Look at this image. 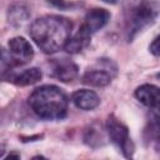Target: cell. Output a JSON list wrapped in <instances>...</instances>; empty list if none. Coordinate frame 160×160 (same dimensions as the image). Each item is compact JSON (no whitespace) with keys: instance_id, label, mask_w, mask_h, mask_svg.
<instances>
[{"instance_id":"cell-1","label":"cell","mask_w":160,"mask_h":160,"mask_svg":"<svg viewBox=\"0 0 160 160\" xmlns=\"http://www.w3.org/2000/svg\"><path fill=\"white\" fill-rule=\"evenodd\" d=\"M72 22L59 15H45L36 19L30 26V36L46 54H54L65 48L71 38Z\"/></svg>"},{"instance_id":"cell-2","label":"cell","mask_w":160,"mask_h":160,"mask_svg":"<svg viewBox=\"0 0 160 160\" xmlns=\"http://www.w3.org/2000/svg\"><path fill=\"white\" fill-rule=\"evenodd\" d=\"M36 116L44 120H61L68 114V96L55 85L36 88L28 100Z\"/></svg>"},{"instance_id":"cell-3","label":"cell","mask_w":160,"mask_h":160,"mask_svg":"<svg viewBox=\"0 0 160 160\" xmlns=\"http://www.w3.org/2000/svg\"><path fill=\"white\" fill-rule=\"evenodd\" d=\"M158 14L159 6L156 2L142 1L131 6L130 10L126 11L125 16V30L129 41H131L136 34L151 25L155 21Z\"/></svg>"},{"instance_id":"cell-4","label":"cell","mask_w":160,"mask_h":160,"mask_svg":"<svg viewBox=\"0 0 160 160\" xmlns=\"http://www.w3.org/2000/svg\"><path fill=\"white\" fill-rule=\"evenodd\" d=\"M105 128L110 141L121 151V154L128 160H132L135 146L129 135L128 126L124 122H121L115 115H110L108 116Z\"/></svg>"},{"instance_id":"cell-5","label":"cell","mask_w":160,"mask_h":160,"mask_svg":"<svg viewBox=\"0 0 160 160\" xmlns=\"http://www.w3.org/2000/svg\"><path fill=\"white\" fill-rule=\"evenodd\" d=\"M8 52L6 50L2 51V68H5L6 64L9 68L25 65L34 56L32 46L26 39L21 36L10 39L8 42Z\"/></svg>"},{"instance_id":"cell-6","label":"cell","mask_w":160,"mask_h":160,"mask_svg":"<svg viewBox=\"0 0 160 160\" xmlns=\"http://www.w3.org/2000/svg\"><path fill=\"white\" fill-rule=\"evenodd\" d=\"M116 75V65L109 59H99L96 65L85 71L81 80L84 84L102 88L111 82Z\"/></svg>"},{"instance_id":"cell-7","label":"cell","mask_w":160,"mask_h":160,"mask_svg":"<svg viewBox=\"0 0 160 160\" xmlns=\"http://www.w3.org/2000/svg\"><path fill=\"white\" fill-rule=\"evenodd\" d=\"M78 65L68 59H56L50 62V75L62 82L72 81L78 76Z\"/></svg>"},{"instance_id":"cell-8","label":"cell","mask_w":160,"mask_h":160,"mask_svg":"<svg viewBox=\"0 0 160 160\" xmlns=\"http://www.w3.org/2000/svg\"><path fill=\"white\" fill-rule=\"evenodd\" d=\"M110 20V12L106 9H91L86 15L82 26H85L91 34L104 28Z\"/></svg>"},{"instance_id":"cell-9","label":"cell","mask_w":160,"mask_h":160,"mask_svg":"<svg viewBox=\"0 0 160 160\" xmlns=\"http://www.w3.org/2000/svg\"><path fill=\"white\" fill-rule=\"evenodd\" d=\"M71 101L74 102L76 108L81 110H86V111L95 109L100 104V99L96 95V92H94L92 90H88V89L76 90L71 95Z\"/></svg>"},{"instance_id":"cell-10","label":"cell","mask_w":160,"mask_h":160,"mask_svg":"<svg viewBox=\"0 0 160 160\" xmlns=\"http://www.w3.org/2000/svg\"><path fill=\"white\" fill-rule=\"evenodd\" d=\"M135 98L142 105L154 108L160 102V88L152 84L140 85L135 90Z\"/></svg>"},{"instance_id":"cell-11","label":"cell","mask_w":160,"mask_h":160,"mask_svg":"<svg viewBox=\"0 0 160 160\" xmlns=\"http://www.w3.org/2000/svg\"><path fill=\"white\" fill-rule=\"evenodd\" d=\"M90 39H91V32L85 28V26H80L79 31L69 39L68 44L65 45V50L70 54H76L82 51L89 44H90Z\"/></svg>"},{"instance_id":"cell-12","label":"cell","mask_w":160,"mask_h":160,"mask_svg":"<svg viewBox=\"0 0 160 160\" xmlns=\"http://www.w3.org/2000/svg\"><path fill=\"white\" fill-rule=\"evenodd\" d=\"M41 76H42V74H41L40 69L30 68V69H26V70H24L21 72L11 74L6 79H8V81H11L15 85L28 86V85H32V84L38 82L39 80H41Z\"/></svg>"},{"instance_id":"cell-13","label":"cell","mask_w":160,"mask_h":160,"mask_svg":"<svg viewBox=\"0 0 160 160\" xmlns=\"http://www.w3.org/2000/svg\"><path fill=\"white\" fill-rule=\"evenodd\" d=\"M29 18L28 8L20 4L12 5L8 11V20L14 26H20L25 22V20Z\"/></svg>"},{"instance_id":"cell-14","label":"cell","mask_w":160,"mask_h":160,"mask_svg":"<svg viewBox=\"0 0 160 160\" xmlns=\"http://www.w3.org/2000/svg\"><path fill=\"white\" fill-rule=\"evenodd\" d=\"M84 140L88 145H90L92 148H96V146H100V145L104 144L102 142L104 136H102L101 131L98 128H94V126H90L89 129H86L85 135H84Z\"/></svg>"},{"instance_id":"cell-15","label":"cell","mask_w":160,"mask_h":160,"mask_svg":"<svg viewBox=\"0 0 160 160\" xmlns=\"http://www.w3.org/2000/svg\"><path fill=\"white\" fill-rule=\"evenodd\" d=\"M150 128H151L152 134L160 138V102L156 106H154V110L150 118Z\"/></svg>"},{"instance_id":"cell-16","label":"cell","mask_w":160,"mask_h":160,"mask_svg":"<svg viewBox=\"0 0 160 160\" xmlns=\"http://www.w3.org/2000/svg\"><path fill=\"white\" fill-rule=\"evenodd\" d=\"M150 52L155 56H160V35L156 36L150 44Z\"/></svg>"},{"instance_id":"cell-17","label":"cell","mask_w":160,"mask_h":160,"mask_svg":"<svg viewBox=\"0 0 160 160\" xmlns=\"http://www.w3.org/2000/svg\"><path fill=\"white\" fill-rule=\"evenodd\" d=\"M52 6H56V8H76V6H80L82 5L81 2H51Z\"/></svg>"},{"instance_id":"cell-18","label":"cell","mask_w":160,"mask_h":160,"mask_svg":"<svg viewBox=\"0 0 160 160\" xmlns=\"http://www.w3.org/2000/svg\"><path fill=\"white\" fill-rule=\"evenodd\" d=\"M4 160H20V155H19L18 152L14 151V152H10Z\"/></svg>"},{"instance_id":"cell-19","label":"cell","mask_w":160,"mask_h":160,"mask_svg":"<svg viewBox=\"0 0 160 160\" xmlns=\"http://www.w3.org/2000/svg\"><path fill=\"white\" fill-rule=\"evenodd\" d=\"M31 160H49V159H46L45 156H42V155H35Z\"/></svg>"},{"instance_id":"cell-20","label":"cell","mask_w":160,"mask_h":160,"mask_svg":"<svg viewBox=\"0 0 160 160\" xmlns=\"http://www.w3.org/2000/svg\"><path fill=\"white\" fill-rule=\"evenodd\" d=\"M156 76H158V78H159V79H160V72H159V74H158V75H156Z\"/></svg>"}]
</instances>
